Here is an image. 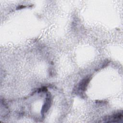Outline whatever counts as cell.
Instances as JSON below:
<instances>
[{
	"label": "cell",
	"instance_id": "cell-1",
	"mask_svg": "<svg viewBox=\"0 0 123 123\" xmlns=\"http://www.w3.org/2000/svg\"><path fill=\"white\" fill-rule=\"evenodd\" d=\"M50 103H51V98L50 97H48L46 99V102L45 103L43 106L42 107V109L41 110L42 114H44V113H45L49 110L50 107Z\"/></svg>",
	"mask_w": 123,
	"mask_h": 123
},
{
	"label": "cell",
	"instance_id": "cell-2",
	"mask_svg": "<svg viewBox=\"0 0 123 123\" xmlns=\"http://www.w3.org/2000/svg\"><path fill=\"white\" fill-rule=\"evenodd\" d=\"M89 81V79L88 78L84 79L83 80H82V81L80 82V84L79 85L80 89H81L82 90H85L87 86Z\"/></svg>",
	"mask_w": 123,
	"mask_h": 123
}]
</instances>
